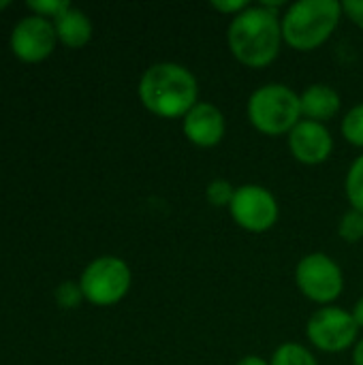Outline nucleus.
<instances>
[{
  "instance_id": "nucleus-1",
  "label": "nucleus",
  "mask_w": 363,
  "mask_h": 365,
  "mask_svg": "<svg viewBox=\"0 0 363 365\" xmlns=\"http://www.w3.org/2000/svg\"><path fill=\"white\" fill-rule=\"evenodd\" d=\"M282 43L280 15L263 4H250L229 21V51L246 68H267L280 56Z\"/></svg>"
},
{
  "instance_id": "nucleus-2",
  "label": "nucleus",
  "mask_w": 363,
  "mask_h": 365,
  "mask_svg": "<svg viewBox=\"0 0 363 365\" xmlns=\"http://www.w3.org/2000/svg\"><path fill=\"white\" fill-rule=\"evenodd\" d=\"M141 105L163 120H182L199 103V81L190 68L178 62H156L139 79Z\"/></svg>"
},
{
  "instance_id": "nucleus-3",
  "label": "nucleus",
  "mask_w": 363,
  "mask_h": 365,
  "mask_svg": "<svg viewBox=\"0 0 363 365\" xmlns=\"http://www.w3.org/2000/svg\"><path fill=\"white\" fill-rule=\"evenodd\" d=\"M342 15V2L338 0L293 2L280 15L282 41L295 51H315L332 38Z\"/></svg>"
},
{
  "instance_id": "nucleus-4",
  "label": "nucleus",
  "mask_w": 363,
  "mask_h": 365,
  "mask_svg": "<svg viewBox=\"0 0 363 365\" xmlns=\"http://www.w3.org/2000/svg\"><path fill=\"white\" fill-rule=\"evenodd\" d=\"M246 115L255 130L265 137H287L304 118L300 94L287 83H263L246 103Z\"/></svg>"
},
{
  "instance_id": "nucleus-5",
  "label": "nucleus",
  "mask_w": 363,
  "mask_h": 365,
  "mask_svg": "<svg viewBox=\"0 0 363 365\" xmlns=\"http://www.w3.org/2000/svg\"><path fill=\"white\" fill-rule=\"evenodd\" d=\"M295 284L300 293L312 304L334 306L344 291L342 267L325 252L304 255L295 265Z\"/></svg>"
},
{
  "instance_id": "nucleus-6",
  "label": "nucleus",
  "mask_w": 363,
  "mask_h": 365,
  "mask_svg": "<svg viewBox=\"0 0 363 365\" xmlns=\"http://www.w3.org/2000/svg\"><path fill=\"white\" fill-rule=\"evenodd\" d=\"M359 327L351 314L340 306H323L315 310L306 323V338L310 346L321 353L338 355L359 342Z\"/></svg>"
},
{
  "instance_id": "nucleus-7",
  "label": "nucleus",
  "mask_w": 363,
  "mask_h": 365,
  "mask_svg": "<svg viewBox=\"0 0 363 365\" xmlns=\"http://www.w3.org/2000/svg\"><path fill=\"white\" fill-rule=\"evenodd\" d=\"M133 284L131 267L111 255L94 259L81 274L79 287L83 297L94 306H113L126 297Z\"/></svg>"
},
{
  "instance_id": "nucleus-8",
  "label": "nucleus",
  "mask_w": 363,
  "mask_h": 365,
  "mask_svg": "<svg viewBox=\"0 0 363 365\" xmlns=\"http://www.w3.org/2000/svg\"><path fill=\"white\" fill-rule=\"evenodd\" d=\"M229 214L240 229L248 233H267L280 218V205L270 188L261 184H242L235 188Z\"/></svg>"
},
{
  "instance_id": "nucleus-9",
  "label": "nucleus",
  "mask_w": 363,
  "mask_h": 365,
  "mask_svg": "<svg viewBox=\"0 0 363 365\" xmlns=\"http://www.w3.org/2000/svg\"><path fill=\"white\" fill-rule=\"evenodd\" d=\"M287 145L291 156L308 167L323 165L332 152H334V137L327 128V124L302 120L289 135H287Z\"/></svg>"
},
{
  "instance_id": "nucleus-10",
  "label": "nucleus",
  "mask_w": 363,
  "mask_h": 365,
  "mask_svg": "<svg viewBox=\"0 0 363 365\" xmlns=\"http://www.w3.org/2000/svg\"><path fill=\"white\" fill-rule=\"evenodd\" d=\"M182 133L188 143L201 150L216 148L227 133V120L218 105L199 101L184 118H182Z\"/></svg>"
},
{
  "instance_id": "nucleus-11",
  "label": "nucleus",
  "mask_w": 363,
  "mask_h": 365,
  "mask_svg": "<svg viewBox=\"0 0 363 365\" xmlns=\"http://www.w3.org/2000/svg\"><path fill=\"white\" fill-rule=\"evenodd\" d=\"M56 38H58L56 26H51L41 15H32V17H24L15 26L11 34V47L21 60L39 62L53 51Z\"/></svg>"
},
{
  "instance_id": "nucleus-12",
  "label": "nucleus",
  "mask_w": 363,
  "mask_h": 365,
  "mask_svg": "<svg viewBox=\"0 0 363 365\" xmlns=\"http://www.w3.org/2000/svg\"><path fill=\"white\" fill-rule=\"evenodd\" d=\"M300 103L302 118L319 124H327L342 109L340 92L327 83H310L308 88H304V92L300 94Z\"/></svg>"
},
{
  "instance_id": "nucleus-13",
  "label": "nucleus",
  "mask_w": 363,
  "mask_h": 365,
  "mask_svg": "<svg viewBox=\"0 0 363 365\" xmlns=\"http://www.w3.org/2000/svg\"><path fill=\"white\" fill-rule=\"evenodd\" d=\"M56 34L64 45L81 47L92 36V21L83 11L68 6L64 13H60L56 17Z\"/></svg>"
},
{
  "instance_id": "nucleus-14",
  "label": "nucleus",
  "mask_w": 363,
  "mask_h": 365,
  "mask_svg": "<svg viewBox=\"0 0 363 365\" xmlns=\"http://www.w3.org/2000/svg\"><path fill=\"white\" fill-rule=\"evenodd\" d=\"M270 365H319L312 351L300 342H282L274 353Z\"/></svg>"
},
{
  "instance_id": "nucleus-15",
  "label": "nucleus",
  "mask_w": 363,
  "mask_h": 365,
  "mask_svg": "<svg viewBox=\"0 0 363 365\" xmlns=\"http://www.w3.org/2000/svg\"><path fill=\"white\" fill-rule=\"evenodd\" d=\"M344 192L351 203V210H357L363 214V154H359L344 178Z\"/></svg>"
},
{
  "instance_id": "nucleus-16",
  "label": "nucleus",
  "mask_w": 363,
  "mask_h": 365,
  "mask_svg": "<svg viewBox=\"0 0 363 365\" xmlns=\"http://www.w3.org/2000/svg\"><path fill=\"white\" fill-rule=\"evenodd\" d=\"M342 137L353 145V148H363V103L353 105L340 124Z\"/></svg>"
},
{
  "instance_id": "nucleus-17",
  "label": "nucleus",
  "mask_w": 363,
  "mask_h": 365,
  "mask_svg": "<svg viewBox=\"0 0 363 365\" xmlns=\"http://www.w3.org/2000/svg\"><path fill=\"white\" fill-rule=\"evenodd\" d=\"M338 237L347 244H357L363 240V214L349 210L338 220Z\"/></svg>"
},
{
  "instance_id": "nucleus-18",
  "label": "nucleus",
  "mask_w": 363,
  "mask_h": 365,
  "mask_svg": "<svg viewBox=\"0 0 363 365\" xmlns=\"http://www.w3.org/2000/svg\"><path fill=\"white\" fill-rule=\"evenodd\" d=\"M235 188L237 186H233L229 180H223V178L212 180L205 186V199H208V203L212 207H227L229 210V205L233 201V195H235Z\"/></svg>"
},
{
  "instance_id": "nucleus-19",
  "label": "nucleus",
  "mask_w": 363,
  "mask_h": 365,
  "mask_svg": "<svg viewBox=\"0 0 363 365\" xmlns=\"http://www.w3.org/2000/svg\"><path fill=\"white\" fill-rule=\"evenodd\" d=\"M81 299H83V291H81V287L75 284V282H62V284L56 289V302H58L60 308H66V310L77 308Z\"/></svg>"
},
{
  "instance_id": "nucleus-20",
  "label": "nucleus",
  "mask_w": 363,
  "mask_h": 365,
  "mask_svg": "<svg viewBox=\"0 0 363 365\" xmlns=\"http://www.w3.org/2000/svg\"><path fill=\"white\" fill-rule=\"evenodd\" d=\"M28 6L34 9L41 17H47V15L58 17L60 13H64L71 6V2H66V0H30Z\"/></svg>"
},
{
  "instance_id": "nucleus-21",
  "label": "nucleus",
  "mask_w": 363,
  "mask_h": 365,
  "mask_svg": "<svg viewBox=\"0 0 363 365\" xmlns=\"http://www.w3.org/2000/svg\"><path fill=\"white\" fill-rule=\"evenodd\" d=\"M250 6V2L248 0H214L212 2V9L214 11H218L220 15H225V17H235V15H240L242 11H246Z\"/></svg>"
},
{
  "instance_id": "nucleus-22",
  "label": "nucleus",
  "mask_w": 363,
  "mask_h": 365,
  "mask_svg": "<svg viewBox=\"0 0 363 365\" xmlns=\"http://www.w3.org/2000/svg\"><path fill=\"white\" fill-rule=\"evenodd\" d=\"M342 11H344L349 21H353L357 28L363 30V0H344Z\"/></svg>"
},
{
  "instance_id": "nucleus-23",
  "label": "nucleus",
  "mask_w": 363,
  "mask_h": 365,
  "mask_svg": "<svg viewBox=\"0 0 363 365\" xmlns=\"http://www.w3.org/2000/svg\"><path fill=\"white\" fill-rule=\"evenodd\" d=\"M235 365H270V361L263 359L261 355H244L242 359H237Z\"/></svg>"
},
{
  "instance_id": "nucleus-24",
  "label": "nucleus",
  "mask_w": 363,
  "mask_h": 365,
  "mask_svg": "<svg viewBox=\"0 0 363 365\" xmlns=\"http://www.w3.org/2000/svg\"><path fill=\"white\" fill-rule=\"evenodd\" d=\"M351 314H353V319H355L357 327L363 331V295L357 299V302H355V306H353Z\"/></svg>"
},
{
  "instance_id": "nucleus-25",
  "label": "nucleus",
  "mask_w": 363,
  "mask_h": 365,
  "mask_svg": "<svg viewBox=\"0 0 363 365\" xmlns=\"http://www.w3.org/2000/svg\"><path fill=\"white\" fill-rule=\"evenodd\" d=\"M353 365H363V338L353 346V357H351Z\"/></svg>"
},
{
  "instance_id": "nucleus-26",
  "label": "nucleus",
  "mask_w": 363,
  "mask_h": 365,
  "mask_svg": "<svg viewBox=\"0 0 363 365\" xmlns=\"http://www.w3.org/2000/svg\"><path fill=\"white\" fill-rule=\"evenodd\" d=\"M6 4H9V2H6V0H0V9H4V6H6Z\"/></svg>"
}]
</instances>
